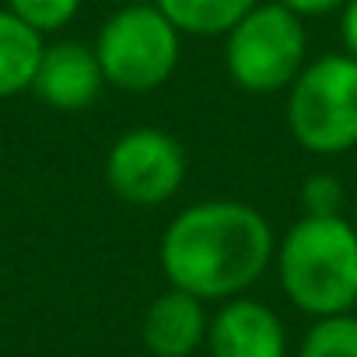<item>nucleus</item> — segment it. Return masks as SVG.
Instances as JSON below:
<instances>
[{"instance_id": "1", "label": "nucleus", "mask_w": 357, "mask_h": 357, "mask_svg": "<svg viewBox=\"0 0 357 357\" xmlns=\"http://www.w3.org/2000/svg\"><path fill=\"white\" fill-rule=\"evenodd\" d=\"M273 252V228L252 204L214 197L183 207L168 221L158 263L168 287L200 301H228L263 280Z\"/></svg>"}, {"instance_id": "2", "label": "nucleus", "mask_w": 357, "mask_h": 357, "mask_svg": "<svg viewBox=\"0 0 357 357\" xmlns=\"http://www.w3.org/2000/svg\"><path fill=\"white\" fill-rule=\"evenodd\" d=\"M284 298L312 315H340L357 305V228L336 218H298L273 252Z\"/></svg>"}, {"instance_id": "3", "label": "nucleus", "mask_w": 357, "mask_h": 357, "mask_svg": "<svg viewBox=\"0 0 357 357\" xmlns=\"http://www.w3.org/2000/svg\"><path fill=\"white\" fill-rule=\"evenodd\" d=\"M287 130L315 158H336L357 147V60L322 53L287 88Z\"/></svg>"}, {"instance_id": "4", "label": "nucleus", "mask_w": 357, "mask_h": 357, "mask_svg": "<svg viewBox=\"0 0 357 357\" xmlns=\"http://www.w3.org/2000/svg\"><path fill=\"white\" fill-rule=\"evenodd\" d=\"M95 56L105 84L126 95H147L175 74L183 56V32L161 15L158 4L133 0L105 18L95 39Z\"/></svg>"}, {"instance_id": "5", "label": "nucleus", "mask_w": 357, "mask_h": 357, "mask_svg": "<svg viewBox=\"0 0 357 357\" xmlns=\"http://www.w3.org/2000/svg\"><path fill=\"white\" fill-rule=\"evenodd\" d=\"M308 63L305 22L284 4H256L225 36L228 77L245 95H277L294 84Z\"/></svg>"}, {"instance_id": "6", "label": "nucleus", "mask_w": 357, "mask_h": 357, "mask_svg": "<svg viewBox=\"0 0 357 357\" xmlns=\"http://www.w3.org/2000/svg\"><path fill=\"white\" fill-rule=\"evenodd\" d=\"M190 158L161 126L123 130L105 154V186L126 207H161L186 183Z\"/></svg>"}, {"instance_id": "7", "label": "nucleus", "mask_w": 357, "mask_h": 357, "mask_svg": "<svg viewBox=\"0 0 357 357\" xmlns=\"http://www.w3.org/2000/svg\"><path fill=\"white\" fill-rule=\"evenodd\" d=\"M211 357H287V326L284 319L256 298H228L211 315L207 326Z\"/></svg>"}, {"instance_id": "8", "label": "nucleus", "mask_w": 357, "mask_h": 357, "mask_svg": "<svg viewBox=\"0 0 357 357\" xmlns=\"http://www.w3.org/2000/svg\"><path fill=\"white\" fill-rule=\"evenodd\" d=\"M102 88H105V74H102V63L95 56V46L53 43L43 50L32 91L50 109L81 112L102 95Z\"/></svg>"}, {"instance_id": "9", "label": "nucleus", "mask_w": 357, "mask_h": 357, "mask_svg": "<svg viewBox=\"0 0 357 357\" xmlns=\"http://www.w3.org/2000/svg\"><path fill=\"white\" fill-rule=\"evenodd\" d=\"M207 301L168 287L158 298H151L144 319H140V340L151 357H193L207 343L211 315L204 308Z\"/></svg>"}, {"instance_id": "10", "label": "nucleus", "mask_w": 357, "mask_h": 357, "mask_svg": "<svg viewBox=\"0 0 357 357\" xmlns=\"http://www.w3.org/2000/svg\"><path fill=\"white\" fill-rule=\"evenodd\" d=\"M43 50V32L25 25L15 11L0 8V98L32 91Z\"/></svg>"}, {"instance_id": "11", "label": "nucleus", "mask_w": 357, "mask_h": 357, "mask_svg": "<svg viewBox=\"0 0 357 357\" xmlns=\"http://www.w3.org/2000/svg\"><path fill=\"white\" fill-rule=\"evenodd\" d=\"M161 15L190 39L228 36L263 0H154Z\"/></svg>"}, {"instance_id": "12", "label": "nucleus", "mask_w": 357, "mask_h": 357, "mask_svg": "<svg viewBox=\"0 0 357 357\" xmlns=\"http://www.w3.org/2000/svg\"><path fill=\"white\" fill-rule=\"evenodd\" d=\"M298 357H357V315H322L301 336Z\"/></svg>"}, {"instance_id": "13", "label": "nucleus", "mask_w": 357, "mask_h": 357, "mask_svg": "<svg viewBox=\"0 0 357 357\" xmlns=\"http://www.w3.org/2000/svg\"><path fill=\"white\" fill-rule=\"evenodd\" d=\"M298 200H301L305 218H336V214H343L347 190L336 172H312V175H305Z\"/></svg>"}, {"instance_id": "14", "label": "nucleus", "mask_w": 357, "mask_h": 357, "mask_svg": "<svg viewBox=\"0 0 357 357\" xmlns=\"http://www.w3.org/2000/svg\"><path fill=\"white\" fill-rule=\"evenodd\" d=\"M84 0H8V11H15L25 25H32L36 32H60L67 29Z\"/></svg>"}, {"instance_id": "15", "label": "nucleus", "mask_w": 357, "mask_h": 357, "mask_svg": "<svg viewBox=\"0 0 357 357\" xmlns=\"http://www.w3.org/2000/svg\"><path fill=\"white\" fill-rule=\"evenodd\" d=\"M277 4H284L287 11H294L305 22V18H326L333 11H343L347 0H277Z\"/></svg>"}, {"instance_id": "16", "label": "nucleus", "mask_w": 357, "mask_h": 357, "mask_svg": "<svg viewBox=\"0 0 357 357\" xmlns=\"http://www.w3.org/2000/svg\"><path fill=\"white\" fill-rule=\"evenodd\" d=\"M340 43H343V53L357 60V0H347L340 11Z\"/></svg>"}]
</instances>
